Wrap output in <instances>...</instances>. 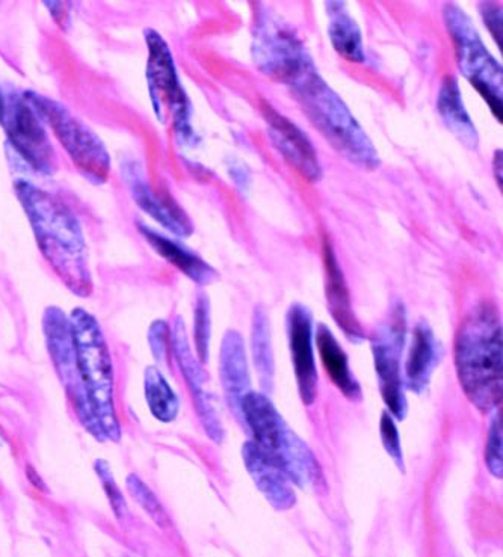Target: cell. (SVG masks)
<instances>
[{"instance_id":"6da1fadb","label":"cell","mask_w":503,"mask_h":557,"mask_svg":"<svg viewBox=\"0 0 503 557\" xmlns=\"http://www.w3.org/2000/svg\"><path fill=\"white\" fill-rule=\"evenodd\" d=\"M15 194L25 210L35 240L54 274L74 295L93 294L87 243L76 215L48 190L27 181L15 182Z\"/></svg>"},{"instance_id":"7a4b0ae2","label":"cell","mask_w":503,"mask_h":557,"mask_svg":"<svg viewBox=\"0 0 503 557\" xmlns=\"http://www.w3.org/2000/svg\"><path fill=\"white\" fill-rule=\"evenodd\" d=\"M502 356L501 318L490 307H478L459 329L455 364L464 393L482 412L502 403Z\"/></svg>"},{"instance_id":"3957f363","label":"cell","mask_w":503,"mask_h":557,"mask_svg":"<svg viewBox=\"0 0 503 557\" xmlns=\"http://www.w3.org/2000/svg\"><path fill=\"white\" fill-rule=\"evenodd\" d=\"M310 123L351 163L363 170L380 169L381 158L365 128L342 97L323 81L318 69L289 87Z\"/></svg>"},{"instance_id":"277c9868","label":"cell","mask_w":503,"mask_h":557,"mask_svg":"<svg viewBox=\"0 0 503 557\" xmlns=\"http://www.w3.org/2000/svg\"><path fill=\"white\" fill-rule=\"evenodd\" d=\"M69 318L82 387L87 393L103 438L119 443L121 426L115 407L114 364L107 338L100 323L87 310L74 309Z\"/></svg>"},{"instance_id":"5b68a950","label":"cell","mask_w":503,"mask_h":557,"mask_svg":"<svg viewBox=\"0 0 503 557\" xmlns=\"http://www.w3.org/2000/svg\"><path fill=\"white\" fill-rule=\"evenodd\" d=\"M241 414L256 444L302 488H326L318 459L307 444L284 422L267 395L249 392L242 400Z\"/></svg>"},{"instance_id":"8992f818","label":"cell","mask_w":503,"mask_h":557,"mask_svg":"<svg viewBox=\"0 0 503 557\" xmlns=\"http://www.w3.org/2000/svg\"><path fill=\"white\" fill-rule=\"evenodd\" d=\"M444 25L454 45L459 72L489 104L498 122H503V70L489 52L466 11L455 3L443 7Z\"/></svg>"},{"instance_id":"52a82bcc","label":"cell","mask_w":503,"mask_h":557,"mask_svg":"<svg viewBox=\"0 0 503 557\" xmlns=\"http://www.w3.org/2000/svg\"><path fill=\"white\" fill-rule=\"evenodd\" d=\"M23 96L41 122L48 124L79 173L95 185H103L111 171V156L99 135L60 101L34 91H27Z\"/></svg>"},{"instance_id":"ba28073f","label":"cell","mask_w":503,"mask_h":557,"mask_svg":"<svg viewBox=\"0 0 503 557\" xmlns=\"http://www.w3.org/2000/svg\"><path fill=\"white\" fill-rule=\"evenodd\" d=\"M252 52L257 69L287 88L316 69L292 26L265 7H260L253 27Z\"/></svg>"},{"instance_id":"9c48e42d","label":"cell","mask_w":503,"mask_h":557,"mask_svg":"<svg viewBox=\"0 0 503 557\" xmlns=\"http://www.w3.org/2000/svg\"><path fill=\"white\" fill-rule=\"evenodd\" d=\"M148 48L147 85L148 95L154 103L155 114L159 122L167 123L171 119L175 134L182 143L189 144L195 139L194 128L191 126L193 109L177 70H175L173 53L167 41L154 29L146 33Z\"/></svg>"},{"instance_id":"30bf717a","label":"cell","mask_w":503,"mask_h":557,"mask_svg":"<svg viewBox=\"0 0 503 557\" xmlns=\"http://www.w3.org/2000/svg\"><path fill=\"white\" fill-rule=\"evenodd\" d=\"M0 124L15 153L40 174H53L57 170V153L50 143L48 131L25 96L0 89Z\"/></svg>"},{"instance_id":"8fae6325","label":"cell","mask_w":503,"mask_h":557,"mask_svg":"<svg viewBox=\"0 0 503 557\" xmlns=\"http://www.w3.org/2000/svg\"><path fill=\"white\" fill-rule=\"evenodd\" d=\"M42 331H45L46 345H48L54 370H57L61 383L68 389L77 419L81 420L89 434L99 438L101 435L100 424L97 422L87 393L82 387L79 372H77L76 352H74L72 325H70L69 315L58 307H48L45 315H42Z\"/></svg>"},{"instance_id":"7c38bea8","label":"cell","mask_w":503,"mask_h":557,"mask_svg":"<svg viewBox=\"0 0 503 557\" xmlns=\"http://www.w3.org/2000/svg\"><path fill=\"white\" fill-rule=\"evenodd\" d=\"M405 334H407V314L403 304H396L390 311L388 321L377 331L372 341L373 361L380 385L381 396L389 407L390 416L404 420L407 414V397L401 376V356H403Z\"/></svg>"},{"instance_id":"4fadbf2b","label":"cell","mask_w":503,"mask_h":557,"mask_svg":"<svg viewBox=\"0 0 503 557\" xmlns=\"http://www.w3.org/2000/svg\"><path fill=\"white\" fill-rule=\"evenodd\" d=\"M171 348H173L175 360L185 376L186 384L193 393L194 405L197 407L198 417H200L203 428L210 440L221 443L224 438V430L216 407H213L210 395L205 385L208 383V375L198 358L194 356L191 349L188 334H186L185 322L182 318H175L173 330H171Z\"/></svg>"},{"instance_id":"5bb4252c","label":"cell","mask_w":503,"mask_h":557,"mask_svg":"<svg viewBox=\"0 0 503 557\" xmlns=\"http://www.w3.org/2000/svg\"><path fill=\"white\" fill-rule=\"evenodd\" d=\"M265 122H267L268 136L272 146L280 151L284 161L291 163L296 173L303 175L307 182L318 183L322 178V166L314 143L306 132L302 131L287 116L279 114L274 108H263Z\"/></svg>"},{"instance_id":"9a60e30c","label":"cell","mask_w":503,"mask_h":557,"mask_svg":"<svg viewBox=\"0 0 503 557\" xmlns=\"http://www.w3.org/2000/svg\"><path fill=\"white\" fill-rule=\"evenodd\" d=\"M286 329L299 396L304 404L311 405L318 393V370L314 350V318L310 310L303 304L291 306L286 315Z\"/></svg>"},{"instance_id":"2e32d148","label":"cell","mask_w":503,"mask_h":557,"mask_svg":"<svg viewBox=\"0 0 503 557\" xmlns=\"http://www.w3.org/2000/svg\"><path fill=\"white\" fill-rule=\"evenodd\" d=\"M245 469L263 494L268 504L277 510H289L296 504L295 491L286 473L255 442L242 446Z\"/></svg>"},{"instance_id":"e0dca14e","label":"cell","mask_w":503,"mask_h":557,"mask_svg":"<svg viewBox=\"0 0 503 557\" xmlns=\"http://www.w3.org/2000/svg\"><path fill=\"white\" fill-rule=\"evenodd\" d=\"M124 174H126L128 188H131L132 195H134L136 205L148 216L154 218L163 228H167L168 232L173 233L175 236L188 237L193 235L194 227L185 212H182L174 202L163 200L158 194H155V190L151 189V186L144 178L142 170H138L135 163L128 165Z\"/></svg>"},{"instance_id":"ac0fdd59","label":"cell","mask_w":503,"mask_h":557,"mask_svg":"<svg viewBox=\"0 0 503 557\" xmlns=\"http://www.w3.org/2000/svg\"><path fill=\"white\" fill-rule=\"evenodd\" d=\"M220 375L229 407L232 408L236 417H242V400L252 392L249 389L252 381H249L244 337L235 330L228 331L222 338Z\"/></svg>"},{"instance_id":"d6986e66","label":"cell","mask_w":503,"mask_h":557,"mask_svg":"<svg viewBox=\"0 0 503 557\" xmlns=\"http://www.w3.org/2000/svg\"><path fill=\"white\" fill-rule=\"evenodd\" d=\"M323 263H326L327 304H329L331 318L351 341L361 342L365 338V331L354 314L345 276H343L341 264H339L329 240L323 244Z\"/></svg>"},{"instance_id":"ffe728a7","label":"cell","mask_w":503,"mask_h":557,"mask_svg":"<svg viewBox=\"0 0 503 557\" xmlns=\"http://www.w3.org/2000/svg\"><path fill=\"white\" fill-rule=\"evenodd\" d=\"M440 358V345L431 326L422 321L413 331L407 364H405V385L415 393H422L430 383Z\"/></svg>"},{"instance_id":"44dd1931","label":"cell","mask_w":503,"mask_h":557,"mask_svg":"<svg viewBox=\"0 0 503 557\" xmlns=\"http://www.w3.org/2000/svg\"><path fill=\"white\" fill-rule=\"evenodd\" d=\"M437 109L442 116L444 126L450 128L452 135L458 139L463 146L477 150L479 146L478 128L469 112L464 107L462 89L458 81L454 76H446L440 85L439 96H437Z\"/></svg>"},{"instance_id":"7402d4cb","label":"cell","mask_w":503,"mask_h":557,"mask_svg":"<svg viewBox=\"0 0 503 557\" xmlns=\"http://www.w3.org/2000/svg\"><path fill=\"white\" fill-rule=\"evenodd\" d=\"M139 232L146 237L148 244L154 247L159 256L163 257L167 262L174 264L179 271L189 276L194 283L210 284L216 282L218 274L216 269L206 263L200 256L195 255L191 249L183 247V245L175 243V240L168 239L161 233L155 232L147 225L139 224Z\"/></svg>"},{"instance_id":"603a6c76","label":"cell","mask_w":503,"mask_h":557,"mask_svg":"<svg viewBox=\"0 0 503 557\" xmlns=\"http://www.w3.org/2000/svg\"><path fill=\"white\" fill-rule=\"evenodd\" d=\"M316 346H318L323 368H326L335 387L341 389L349 400H356V403L360 400L361 388L353 372H351L348 357H346L345 350L339 345L338 338L331 333L329 326L323 325V323H319L318 329H316Z\"/></svg>"},{"instance_id":"cb8c5ba5","label":"cell","mask_w":503,"mask_h":557,"mask_svg":"<svg viewBox=\"0 0 503 557\" xmlns=\"http://www.w3.org/2000/svg\"><path fill=\"white\" fill-rule=\"evenodd\" d=\"M329 15V37L335 52L342 54L345 60L363 64L366 61L363 35L356 18L351 15L345 2L326 3Z\"/></svg>"},{"instance_id":"d4e9b609","label":"cell","mask_w":503,"mask_h":557,"mask_svg":"<svg viewBox=\"0 0 503 557\" xmlns=\"http://www.w3.org/2000/svg\"><path fill=\"white\" fill-rule=\"evenodd\" d=\"M252 346L260 387L269 393L274 387V352H272L268 314L260 306L256 307L253 313Z\"/></svg>"},{"instance_id":"484cf974","label":"cell","mask_w":503,"mask_h":557,"mask_svg":"<svg viewBox=\"0 0 503 557\" xmlns=\"http://www.w3.org/2000/svg\"><path fill=\"white\" fill-rule=\"evenodd\" d=\"M144 395H146L148 410L156 420L171 423L177 419L181 410L179 397L156 366H148L144 372Z\"/></svg>"},{"instance_id":"4316f807","label":"cell","mask_w":503,"mask_h":557,"mask_svg":"<svg viewBox=\"0 0 503 557\" xmlns=\"http://www.w3.org/2000/svg\"><path fill=\"white\" fill-rule=\"evenodd\" d=\"M126 488L132 498H135L136 504L142 506L144 512L155 521L159 528H168L170 525V518H168L165 509L162 508L161 502L158 500L150 486L144 484L142 478L136 474H131L126 479Z\"/></svg>"},{"instance_id":"83f0119b","label":"cell","mask_w":503,"mask_h":557,"mask_svg":"<svg viewBox=\"0 0 503 557\" xmlns=\"http://www.w3.org/2000/svg\"><path fill=\"white\" fill-rule=\"evenodd\" d=\"M210 329H212V322H210L209 298L205 294H200L195 304L194 338L197 358L201 364H205L209 358Z\"/></svg>"},{"instance_id":"f1b7e54d","label":"cell","mask_w":503,"mask_h":557,"mask_svg":"<svg viewBox=\"0 0 503 557\" xmlns=\"http://www.w3.org/2000/svg\"><path fill=\"white\" fill-rule=\"evenodd\" d=\"M95 470L97 476L100 479L105 493H107L109 505H111L112 510H114L115 517L119 518L120 521H124V518H126L128 513L127 502L123 496V491H121L119 484H116L111 466H109V462L105 461V459H97Z\"/></svg>"},{"instance_id":"f546056e","label":"cell","mask_w":503,"mask_h":557,"mask_svg":"<svg viewBox=\"0 0 503 557\" xmlns=\"http://www.w3.org/2000/svg\"><path fill=\"white\" fill-rule=\"evenodd\" d=\"M486 459L487 467H489L491 474L501 479L503 474V435L501 414L494 416L493 422L490 424Z\"/></svg>"},{"instance_id":"4dcf8cb0","label":"cell","mask_w":503,"mask_h":557,"mask_svg":"<svg viewBox=\"0 0 503 557\" xmlns=\"http://www.w3.org/2000/svg\"><path fill=\"white\" fill-rule=\"evenodd\" d=\"M380 435L381 442H383L384 449L388 451L389 457L396 462V466L400 467V469L404 470L403 447H401L400 432H397L393 417L385 411L383 412V416H381Z\"/></svg>"},{"instance_id":"1f68e13d","label":"cell","mask_w":503,"mask_h":557,"mask_svg":"<svg viewBox=\"0 0 503 557\" xmlns=\"http://www.w3.org/2000/svg\"><path fill=\"white\" fill-rule=\"evenodd\" d=\"M148 345L159 364H165L171 348V330L165 321H155L148 330Z\"/></svg>"},{"instance_id":"d6a6232c","label":"cell","mask_w":503,"mask_h":557,"mask_svg":"<svg viewBox=\"0 0 503 557\" xmlns=\"http://www.w3.org/2000/svg\"><path fill=\"white\" fill-rule=\"evenodd\" d=\"M479 13L483 23H486L487 29L490 30L491 37L498 42L499 49H501L502 41V8L494 2H482L479 3Z\"/></svg>"},{"instance_id":"836d02e7","label":"cell","mask_w":503,"mask_h":557,"mask_svg":"<svg viewBox=\"0 0 503 557\" xmlns=\"http://www.w3.org/2000/svg\"><path fill=\"white\" fill-rule=\"evenodd\" d=\"M229 174L232 181L235 182L236 188H240L242 193H245V190L249 188V185H252V174H249L244 163L233 162L232 166L229 169Z\"/></svg>"},{"instance_id":"e575fe53","label":"cell","mask_w":503,"mask_h":557,"mask_svg":"<svg viewBox=\"0 0 503 557\" xmlns=\"http://www.w3.org/2000/svg\"><path fill=\"white\" fill-rule=\"evenodd\" d=\"M45 7L48 8L49 13L52 14V17L57 21L58 25L61 27H68L70 18V5H68V3L45 2Z\"/></svg>"},{"instance_id":"d590c367","label":"cell","mask_w":503,"mask_h":557,"mask_svg":"<svg viewBox=\"0 0 503 557\" xmlns=\"http://www.w3.org/2000/svg\"><path fill=\"white\" fill-rule=\"evenodd\" d=\"M502 150H498L496 153H494L493 166L499 188H502Z\"/></svg>"}]
</instances>
